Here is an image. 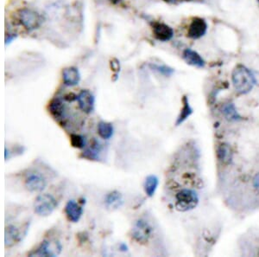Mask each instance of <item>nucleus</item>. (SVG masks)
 <instances>
[{
    "instance_id": "obj_1",
    "label": "nucleus",
    "mask_w": 259,
    "mask_h": 257,
    "mask_svg": "<svg viewBox=\"0 0 259 257\" xmlns=\"http://www.w3.org/2000/svg\"><path fill=\"white\" fill-rule=\"evenodd\" d=\"M232 80L235 90L241 94H248L256 84L255 76L244 65L235 67L232 75Z\"/></svg>"
},
{
    "instance_id": "obj_2",
    "label": "nucleus",
    "mask_w": 259,
    "mask_h": 257,
    "mask_svg": "<svg viewBox=\"0 0 259 257\" xmlns=\"http://www.w3.org/2000/svg\"><path fill=\"white\" fill-rule=\"evenodd\" d=\"M198 203V194L190 189H182L176 195V208L181 212L193 210Z\"/></svg>"
},
{
    "instance_id": "obj_3",
    "label": "nucleus",
    "mask_w": 259,
    "mask_h": 257,
    "mask_svg": "<svg viewBox=\"0 0 259 257\" xmlns=\"http://www.w3.org/2000/svg\"><path fill=\"white\" fill-rule=\"evenodd\" d=\"M57 205V201L53 196L43 193L36 197L34 202V210L40 217H49L54 212Z\"/></svg>"
},
{
    "instance_id": "obj_4",
    "label": "nucleus",
    "mask_w": 259,
    "mask_h": 257,
    "mask_svg": "<svg viewBox=\"0 0 259 257\" xmlns=\"http://www.w3.org/2000/svg\"><path fill=\"white\" fill-rule=\"evenodd\" d=\"M19 21L28 31H33L41 26L43 18L36 11L24 8L19 11Z\"/></svg>"
},
{
    "instance_id": "obj_5",
    "label": "nucleus",
    "mask_w": 259,
    "mask_h": 257,
    "mask_svg": "<svg viewBox=\"0 0 259 257\" xmlns=\"http://www.w3.org/2000/svg\"><path fill=\"white\" fill-rule=\"evenodd\" d=\"M152 235V227L144 219H138L135 222L131 229L132 239L140 244H145L149 242Z\"/></svg>"
},
{
    "instance_id": "obj_6",
    "label": "nucleus",
    "mask_w": 259,
    "mask_h": 257,
    "mask_svg": "<svg viewBox=\"0 0 259 257\" xmlns=\"http://www.w3.org/2000/svg\"><path fill=\"white\" fill-rule=\"evenodd\" d=\"M61 252V245L59 242L43 241L35 251L29 254L30 257H51L59 256Z\"/></svg>"
},
{
    "instance_id": "obj_7",
    "label": "nucleus",
    "mask_w": 259,
    "mask_h": 257,
    "mask_svg": "<svg viewBox=\"0 0 259 257\" xmlns=\"http://www.w3.org/2000/svg\"><path fill=\"white\" fill-rule=\"evenodd\" d=\"M26 189L31 192H43L47 186V180L39 172H29L25 180Z\"/></svg>"
},
{
    "instance_id": "obj_8",
    "label": "nucleus",
    "mask_w": 259,
    "mask_h": 257,
    "mask_svg": "<svg viewBox=\"0 0 259 257\" xmlns=\"http://www.w3.org/2000/svg\"><path fill=\"white\" fill-rule=\"evenodd\" d=\"M77 102L79 109L86 114L94 112L95 109V97L90 91L87 89L80 91L77 95Z\"/></svg>"
},
{
    "instance_id": "obj_9",
    "label": "nucleus",
    "mask_w": 259,
    "mask_h": 257,
    "mask_svg": "<svg viewBox=\"0 0 259 257\" xmlns=\"http://www.w3.org/2000/svg\"><path fill=\"white\" fill-rule=\"evenodd\" d=\"M151 28L153 35L160 42H168L174 36V29L170 26L160 22L151 23Z\"/></svg>"
},
{
    "instance_id": "obj_10",
    "label": "nucleus",
    "mask_w": 259,
    "mask_h": 257,
    "mask_svg": "<svg viewBox=\"0 0 259 257\" xmlns=\"http://www.w3.org/2000/svg\"><path fill=\"white\" fill-rule=\"evenodd\" d=\"M207 30V24L203 18H194L187 30V36L192 39H199L205 35Z\"/></svg>"
},
{
    "instance_id": "obj_11",
    "label": "nucleus",
    "mask_w": 259,
    "mask_h": 257,
    "mask_svg": "<svg viewBox=\"0 0 259 257\" xmlns=\"http://www.w3.org/2000/svg\"><path fill=\"white\" fill-rule=\"evenodd\" d=\"M65 214L69 221L78 223L83 215V205H79L75 200H69L65 206Z\"/></svg>"
},
{
    "instance_id": "obj_12",
    "label": "nucleus",
    "mask_w": 259,
    "mask_h": 257,
    "mask_svg": "<svg viewBox=\"0 0 259 257\" xmlns=\"http://www.w3.org/2000/svg\"><path fill=\"white\" fill-rule=\"evenodd\" d=\"M80 73L76 67H68L62 70V80L66 86L74 87L80 82Z\"/></svg>"
},
{
    "instance_id": "obj_13",
    "label": "nucleus",
    "mask_w": 259,
    "mask_h": 257,
    "mask_svg": "<svg viewBox=\"0 0 259 257\" xmlns=\"http://www.w3.org/2000/svg\"><path fill=\"white\" fill-rule=\"evenodd\" d=\"M48 110L54 120H61L64 119L66 106L60 98H54L48 106Z\"/></svg>"
},
{
    "instance_id": "obj_14",
    "label": "nucleus",
    "mask_w": 259,
    "mask_h": 257,
    "mask_svg": "<svg viewBox=\"0 0 259 257\" xmlns=\"http://www.w3.org/2000/svg\"><path fill=\"white\" fill-rule=\"evenodd\" d=\"M182 58L188 65L194 66L196 68H204L206 65L204 59L198 52L193 51L192 49H186L182 53Z\"/></svg>"
},
{
    "instance_id": "obj_15",
    "label": "nucleus",
    "mask_w": 259,
    "mask_h": 257,
    "mask_svg": "<svg viewBox=\"0 0 259 257\" xmlns=\"http://www.w3.org/2000/svg\"><path fill=\"white\" fill-rule=\"evenodd\" d=\"M124 203V199L121 192L118 191L109 192L105 196L104 199V204L107 209L111 210H118L119 208L122 206Z\"/></svg>"
},
{
    "instance_id": "obj_16",
    "label": "nucleus",
    "mask_w": 259,
    "mask_h": 257,
    "mask_svg": "<svg viewBox=\"0 0 259 257\" xmlns=\"http://www.w3.org/2000/svg\"><path fill=\"white\" fill-rule=\"evenodd\" d=\"M102 146H101L100 142H97L96 140H93L91 143L90 147L86 148L84 152L79 156V158L86 159V160H92V161H99L100 157L99 153L101 151Z\"/></svg>"
},
{
    "instance_id": "obj_17",
    "label": "nucleus",
    "mask_w": 259,
    "mask_h": 257,
    "mask_svg": "<svg viewBox=\"0 0 259 257\" xmlns=\"http://www.w3.org/2000/svg\"><path fill=\"white\" fill-rule=\"evenodd\" d=\"M20 240V234L18 228L14 225H9L4 230V245L11 247Z\"/></svg>"
},
{
    "instance_id": "obj_18",
    "label": "nucleus",
    "mask_w": 259,
    "mask_h": 257,
    "mask_svg": "<svg viewBox=\"0 0 259 257\" xmlns=\"http://www.w3.org/2000/svg\"><path fill=\"white\" fill-rule=\"evenodd\" d=\"M159 179L155 175H149L144 183V192L149 198H152L155 195L156 189L158 187Z\"/></svg>"
},
{
    "instance_id": "obj_19",
    "label": "nucleus",
    "mask_w": 259,
    "mask_h": 257,
    "mask_svg": "<svg viewBox=\"0 0 259 257\" xmlns=\"http://www.w3.org/2000/svg\"><path fill=\"white\" fill-rule=\"evenodd\" d=\"M98 134L103 140H110L114 134V127L110 122L101 121L98 124Z\"/></svg>"
},
{
    "instance_id": "obj_20",
    "label": "nucleus",
    "mask_w": 259,
    "mask_h": 257,
    "mask_svg": "<svg viewBox=\"0 0 259 257\" xmlns=\"http://www.w3.org/2000/svg\"><path fill=\"white\" fill-rule=\"evenodd\" d=\"M182 103H183V107L181 110L180 114L177 117V122H176L177 126H180L183 123L184 121L187 120L188 117H190L191 114H193V109L191 108L189 102H188V98L186 95L183 96Z\"/></svg>"
},
{
    "instance_id": "obj_21",
    "label": "nucleus",
    "mask_w": 259,
    "mask_h": 257,
    "mask_svg": "<svg viewBox=\"0 0 259 257\" xmlns=\"http://www.w3.org/2000/svg\"><path fill=\"white\" fill-rule=\"evenodd\" d=\"M217 155L220 161L224 164H229L233 160V152L230 146L227 144H222L218 147Z\"/></svg>"
},
{
    "instance_id": "obj_22",
    "label": "nucleus",
    "mask_w": 259,
    "mask_h": 257,
    "mask_svg": "<svg viewBox=\"0 0 259 257\" xmlns=\"http://www.w3.org/2000/svg\"><path fill=\"white\" fill-rule=\"evenodd\" d=\"M222 113L228 120L237 121V120H242V117L239 115V114L237 112L233 103H227L224 106L223 109H222Z\"/></svg>"
},
{
    "instance_id": "obj_23",
    "label": "nucleus",
    "mask_w": 259,
    "mask_h": 257,
    "mask_svg": "<svg viewBox=\"0 0 259 257\" xmlns=\"http://www.w3.org/2000/svg\"><path fill=\"white\" fill-rule=\"evenodd\" d=\"M70 143L73 147L77 149H82L86 146V138L78 134H70Z\"/></svg>"
},
{
    "instance_id": "obj_24",
    "label": "nucleus",
    "mask_w": 259,
    "mask_h": 257,
    "mask_svg": "<svg viewBox=\"0 0 259 257\" xmlns=\"http://www.w3.org/2000/svg\"><path fill=\"white\" fill-rule=\"evenodd\" d=\"M151 69L155 70L159 74H161L162 76L169 77V76H172L173 74L175 73V69L173 68H170L167 65H159V64H150Z\"/></svg>"
},
{
    "instance_id": "obj_25",
    "label": "nucleus",
    "mask_w": 259,
    "mask_h": 257,
    "mask_svg": "<svg viewBox=\"0 0 259 257\" xmlns=\"http://www.w3.org/2000/svg\"><path fill=\"white\" fill-rule=\"evenodd\" d=\"M110 66L112 71L114 72V75L112 76V81L113 82H117L119 79V72H120V62L117 58H112V60L110 61Z\"/></svg>"
},
{
    "instance_id": "obj_26",
    "label": "nucleus",
    "mask_w": 259,
    "mask_h": 257,
    "mask_svg": "<svg viewBox=\"0 0 259 257\" xmlns=\"http://www.w3.org/2000/svg\"><path fill=\"white\" fill-rule=\"evenodd\" d=\"M17 37H18V35L14 34V33L6 34L5 37H4V44H5V46H8L9 44H11L15 39H17Z\"/></svg>"
},
{
    "instance_id": "obj_27",
    "label": "nucleus",
    "mask_w": 259,
    "mask_h": 257,
    "mask_svg": "<svg viewBox=\"0 0 259 257\" xmlns=\"http://www.w3.org/2000/svg\"><path fill=\"white\" fill-rule=\"evenodd\" d=\"M64 100L69 102H75V101H77V95L73 94V93H69V94L65 95Z\"/></svg>"
},
{
    "instance_id": "obj_28",
    "label": "nucleus",
    "mask_w": 259,
    "mask_h": 257,
    "mask_svg": "<svg viewBox=\"0 0 259 257\" xmlns=\"http://www.w3.org/2000/svg\"><path fill=\"white\" fill-rule=\"evenodd\" d=\"M253 186L254 188L259 191V173L257 174L253 178Z\"/></svg>"
},
{
    "instance_id": "obj_29",
    "label": "nucleus",
    "mask_w": 259,
    "mask_h": 257,
    "mask_svg": "<svg viewBox=\"0 0 259 257\" xmlns=\"http://www.w3.org/2000/svg\"><path fill=\"white\" fill-rule=\"evenodd\" d=\"M11 154V151H10V150H8L7 146H5V147H4V160H5V161L8 160V159H10Z\"/></svg>"
},
{
    "instance_id": "obj_30",
    "label": "nucleus",
    "mask_w": 259,
    "mask_h": 257,
    "mask_svg": "<svg viewBox=\"0 0 259 257\" xmlns=\"http://www.w3.org/2000/svg\"><path fill=\"white\" fill-rule=\"evenodd\" d=\"M119 250H120V251H122V252H126V251H128V246H127V244L125 243H120V245H119Z\"/></svg>"
},
{
    "instance_id": "obj_31",
    "label": "nucleus",
    "mask_w": 259,
    "mask_h": 257,
    "mask_svg": "<svg viewBox=\"0 0 259 257\" xmlns=\"http://www.w3.org/2000/svg\"><path fill=\"white\" fill-rule=\"evenodd\" d=\"M110 2L112 3V4H120L123 2V0H110Z\"/></svg>"
},
{
    "instance_id": "obj_32",
    "label": "nucleus",
    "mask_w": 259,
    "mask_h": 257,
    "mask_svg": "<svg viewBox=\"0 0 259 257\" xmlns=\"http://www.w3.org/2000/svg\"><path fill=\"white\" fill-rule=\"evenodd\" d=\"M164 1L167 2V3H169V4H174V3L177 2V0H164Z\"/></svg>"
},
{
    "instance_id": "obj_33",
    "label": "nucleus",
    "mask_w": 259,
    "mask_h": 257,
    "mask_svg": "<svg viewBox=\"0 0 259 257\" xmlns=\"http://www.w3.org/2000/svg\"></svg>"
}]
</instances>
